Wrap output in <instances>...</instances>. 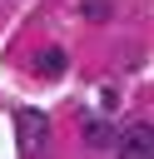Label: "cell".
I'll return each instance as SVG.
<instances>
[{"instance_id":"obj_1","label":"cell","mask_w":154,"mask_h":159,"mask_svg":"<svg viewBox=\"0 0 154 159\" xmlns=\"http://www.w3.org/2000/svg\"><path fill=\"white\" fill-rule=\"evenodd\" d=\"M15 134H20V154H25V159H35V154L50 144V119H45L40 109H20Z\"/></svg>"},{"instance_id":"obj_2","label":"cell","mask_w":154,"mask_h":159,"mask_svg":"<svg viewBox=\"0 0 154 159\" xmlns=\"http://www.w3.org/2000/svg\"><path fill=\"white\" fill-rule=\"evenodd\" d=\"M114 149L119 159H154V124H129Z\"/></svg>"},{"instance_id":"obj_3","label":"cell","mask_w":154,"mask_h":159,"mask_svg":"<svg viewBox=\"0 0 154 159\" xmlns=\"http://www.w3.org/2000/svg\"><path fill=\"white\" fill-rule=\"evenodd\" d=\"M40 75H45V80H60V75H65V50H60V45H50V50L40 55Z\"/></svg>"},{"instance_id":"obj_4","label":"cell","mask_w":154,"mask_h":159,"mask_svg":"<svg viewBox=\"0 0 154 159\" xmlns=\"http://www.w3.org/2000/svg\"><path fill=\"white\" fill-rule=\"evenodd\" d=\"M84 139H89L94 149H104V144H119V134H114L109 124H89V129H84Z\"/></svg>"},{"instance_id":"obj_5","label":"cell","mask_w":154,"mask_h":159,"mask_svg":"<svg viewBox=\"0 0 154 159\" xmlns=\"http://www.w3.org/2000/svg\"><path fill=\"white\" fill-rule=\"evenodd\" d=\"M84 20H109V0H84Z\"/></svg>"}]
</instances>
